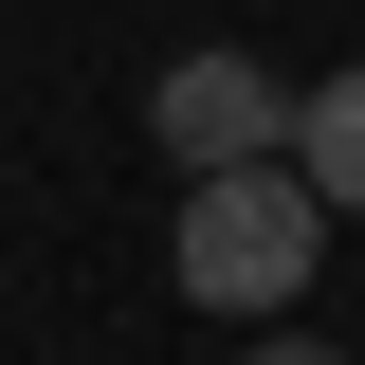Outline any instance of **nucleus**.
<instances>
[{"instance_id":"nucleus-1","label":"nucleus","mask_w":365,"mask_h":365,"mask_svg":"<svg viewBox=\"0 0 365 365\" xmlns=\"http://www.w3.org/2000/svg\"><path fill=\"white\" fill-rule=\"evenodd\" d=\"M329 256V201L292 165H220V182H182V220H165V274H182V311H292Z\"/></svg>"},{"instance_id":"nucleus-3","label":"nucleus","mask_w":365,"mask_h":365,"mask_svg":"<svg viewBox=\"0 0 365 365\" xmlns=\"http://www.w3.org/2000/svg\"><path fill=\"white\" fill-rule=\"evenodd\" d=\"M274 165L311 182L329 220H365V55H347V73H329V91H292V146H274Z\"/></svg>"},{"instance_id":"nucleus-4","label":"nucleus","mask_w":365,"mask_h":365,"mask_svg":"<svg viewBox=\"0 0 365 365\" xmlns=\"http://www.w3.org/2000/svg\"><path fill=\"white\" fill-rule=\"evenodd\" d=\"M237 365H329V347H237Z\"/></svg>"},{"instance_id":"nucleus-2","label":"nucleus","mask_w":365,"mask_h":365,"mask_svg":"<svg viewBox=\"0 0 365 365\" xmlns=\"http://www.w3.org/2000/svg\"><path fill=\"white\" fill-rule=\"evenodd\" d=\"M146 128H165L182 182H220V165H274V146H292V91H274L256 55H182V73L146 91Z\"/></svg>"}]
</instances>
